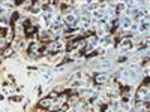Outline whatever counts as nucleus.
Returning <instances> with one entry per match:
<instances>
[{
    "label": "nucleus",
    "mask_w": 150,
    "mask_h": 112,
    "mask_svg": "<svg viewBox=\"0 0 150 112\" xmlns=\"http://www.w3.org/2000/svg\"><path fill=\"white\" fill-rule=\"evenodd\" d=\"M8 55H11V48H6V49H5V57H8Z\"/></svg>",
    "instance_id": "4"
},
{
    "label": "nucleus",
    "mask_w": 150,
    "mask_h": 112,
    "mask_svg": "<svg viewBox=\"0 0 150 112\" xmlns=\"http://www.w3.org/2000/svg\"><path fill=\"white\" fill-rule=\"evenodd\" d=\"M36 112H50V111H48V109H44V108H38Z\"/></svg>",
    "instance_id": "6"
},
{
    "label": "nucleus",
    "mask_w": 150,
    "mask_h": 112,
    "mask_svg": "<svg viewBox=\"0 0 150 112\" xmlns=\"http://www.w3.org/2000/svg\"><path fill=\"white\" fill-rule=\"evenodd\" d=\"M51 105H53V100H51L50 97H45V99H42L41 102L38 103V108H44V109H48Z\"/></svg>",
    "instance_id": "1"
},
{
    "label": "nucleus",
    "mask_w": 150,
    "mask_h": 112,
    "mask_svg": "<svg viewBox=\"0 0 150 112\" xmlns=\"http://www.w3.org/2000/svg\"><path fill=\"white\" fill-rule=\"evenodd\" d=\"M17 20H18V14H14L12 15V22H15Z\"/></svg>",
    "instance_id": "5"
},
{
    "label": "nucleus",
    "mask_w": 150,
    "mask_h": 112,
    "mask_svg": "<svg viewBox=\"0 0 150 112\" xmlns=\"http://www.w3.org/2000/svg\"><path fill=\"white\" fill-rule=\"evenodd\" d=\"M80 43H81V40H74V42H71V43L68 45V51H71L72 48H77Z\"/></svg>",
    "instance_id": "2"
},
{
    "label": "nucleus",
    "mask_w": 150,
    "mask_h": 112,
    "mask_svg": "<svg viewBox=\"0 0 150 112\" xmlns=\"http://www.w3.org/2000/svg\"><path fill=\"white\" fill-rule=\"evenodd\" d=\"M105 81H107V76H105V75H101L99 78H96V82H98V84H104Z\"/></svg>",
    "instance_id": "3"
}]
</instances>
